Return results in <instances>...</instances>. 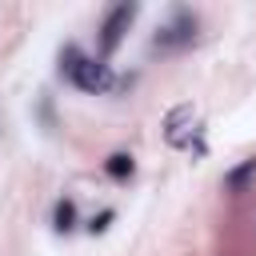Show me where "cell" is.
<instances>
[{
    "instance_id": "obj_1",
    "label": "cell",
    "mask_w": 256,
    "mask_h": 256,
    "mask_svg": "<svg viewBox=\"0 0 256 256\" xmlns=\"http://www.w3.org/2000/svg\"><path fill=\"white\" fill-rule=\"evenodd\" d=\"M72 88L80 92H108L116 80H112V68L100 60V56H84L76 44H64L60 48V68H56Z\"/></svg>"
},
{
    "instance_id": "obj_2",
    "label": "cell",
    "mask_w": 256,
    "mask_h": 256,
    "mask_svg": "<svg viewBox=\"0 0 256 256\" xmlns=\"http://www.w3.org/2000/svg\"><path fill=\"white\" fill-rule=\"evenodd\" d=\"M196 28H200L196 12L176 8V12H172V20L152 36V52H180V48H188V44L196 40Z\"/></svg>"
},
{
    "instance_id": "obj_3",
    "label": "cell",
    "mask_w": 256,
    "mask_h": 256,
    "mask_svg": "<svg viewBox=\"0 0 256 256\" xmlns=\"http://www.w3.org/2000/svg\"><path fill=\"white\" fill-rule=\"evenodd\" d=\"M136 20V4L132 0H124V4H112L108 8V16H104V24H100V60L108 64V56L120 48V40H124V32H128V24Z\"/></svg>"
},
{
    "instance_id": "obj_4",
    "label": "cell",
    "mask_w": 256,
    "mask_h": 256,
    "mask_svg": "<svg viewBox=\"0 0 256 256\" xmlns=\"http://www.w3.org/2000/svg\"><path fill=\"white\" fill-rule=\"evenodd\" d=\"M252 180H256V156H248L244 164H236V168L224 176V192H228V196H244Z\"/></svg>"
},
{
    "instance_id": "obj_5",
    "label": "cell",
    "mask_w": 256,
    "mask_h": 256,
    "mask_svg": "<svg viewBox=\"0 0 256 256\" xmlns=\"http://www.w3.org/2000/svg\"><path fill=\"white\" fill-rule=\"evenodd\" d=\"M192 120V104H180V108H172L168 112V120H164V136L172 140V144H184V124Z\"/></svg>"
},
{
    "instance_id": "obj_6",
    "label": "cell",
    "mask_w": 256,
    "mask_h": 256,
    "mask_svg": "<svg viewBox=\"0 0 256 256\" xmlns=\"http://www.w3.org/2000/svg\"><path fill=\"white\" fill-rule=\"evenodd\" d=\"M104 172H108L112 180H120V184H124V180H132L136 164H132V156H128V152H112V156L104 160Z\"/></svg>"
},
{
    "instance_id": "obj_7",
    "label": "cell",
    "mask_w": 256,
    "mask_h": 256,
    "mask_svg": "<svg viewBox=\"0 0 256 256\" xmlns=\"http://www.w3.org/2000/svg\"><path fill=\"white\" fill-rule=\"evenodd\" d=\"M52 228L56 232H72L76 228V204L64 196V200H56V208H52Z\"/></svg>"
},
{
    "instance_id": "obj_8",
    "label": "cell",
    "mask_w": 256,
    "mask_h": 256,
    "mask_svg": "<svg viewBox=\"0 0 256 256\" xmlns=\"http://www.w3.org/2000/svg\"><path fill=\"white\" fill-rule=\"evenodd\" d=\"M112 220H116V212H112V208H104L100 216H92V224H88V232H104V228H108Z\"/></svg>"
}]
</instances>
